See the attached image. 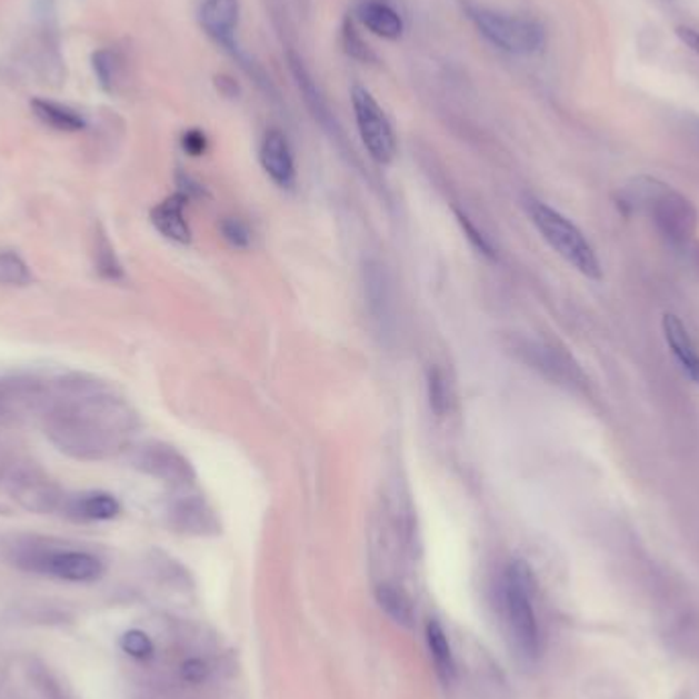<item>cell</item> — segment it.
Segmentation results:
<instances>
[{
	"label": "cell",
	"instance_id": "cell-13",
	"mask_svg": "<svg viewBox=\"0 0 699 699\" xmlns=\"http://www.w3.org/2000/svg\"><path fill=\"white\" fill-rule=\"evenodd\" d=\"M662 336L665 342L671 348V355L679 362L681 370L691 381L699 385V350L691 333L686 328L679 316L665 313L661 319Z\"/></svg>",
	"mask_w": 699,
	"mask_h": 699
},
{
	"label": "cell",
	"instance_id": "cell-19",
	"mask_svg": "<svg viewBox=\"0 0 699 699\" xmlns=\"http://www.w3.org/2000/svg\"><path fill=\"white\" fill-rule=\"evenodd\" d=\"M377 603L395 623L409 628L416 618V608L413 601L407 596L403 587L395 586V583H381L375 591Z\"/></svg>",
	"mask_w": 699,
	"mask_h": 699
},
{
	"label": "cell",
	"instance_id": "cell-33",
	"mask_svg": "<svg viewBox=\"0 0 699 699\" xmlns=\"http://www.w3.org/2000/svg\"><path fill=\"white\" fill-rule=\"evenodd\" d=\"M675 33H677V38L686 43L689 50L699 56V31L691 29V27H677Z\"/></svg>",
	"mask_w": 699,
	"mask_h": 699
},
{
	"label": "cell",
	"instance_id": "cell-11",
	"mask_svg": "<svg viewBox=\"0 0 699 699\" xmlns=\"http://www.w3.org/2000/svg\"><path fill=\"white\" fill-rule=\"evenodd\" d=\"M260 164L264 168L268 179L279 184L280 189L293 187L297 179L293 150L280 129H268L260 146Z\"/></svg>",
	"mask_w": 699,
	"mask_h": 699
},
{
	"label": "cell",
	"instance_id": "cell-30",
	"mask_svg": "<svg viewBox=\"0 0 699 699\" xmlns=\"http://www.w3.org/2000/svg\"><path fill=\"white\" fill-rule=\"evenodd\" d=\"M209 673H211L209 665H207L203 659H197V657H194V659H187V661L182 662V669H180L182 679L189 681V683H194V686L207 681Z\"/></svg>",
	"mask_w": 699,
	"mask_h": 699
},
{
	"label": "cell",
	"instance_id": "cell-24",
	"mask_svg": "<svg viewBox=\"0 0 699 699\" xmlns=\"http://www.w3.org/2000/svg\"><path fill=\"white\" fill-rule=\"evenodd\" d=\"M33 274L26 260L11 250L0 252V284L4 287H27L31 284Z\"/></svg>",
	"mask_w": 699,
	"mask_h": 699
},
{
	"label": "cell",
	"instance_id": "cell-31",
	"mask_svg": "<svg viewBox=\"0 0 699 699\" xmlns=\"http://www.w3.org/2000/svg\"><path fill=\"white\" fill-rule=\"evenodd\" d=\"M207 146H209V141L201 129H189L182 133L184 152L191 153V156H203L207 152Z\"/></svg>",
	"mask_w": 699,
	"mask_h": 699
},
{
	"label": "cell",
	"instance_id": "cell-20",
	"mask_svg": "<svg viewBox=\"0 0 699 699\" xmlns=\"http://www.w3.org/2000/svg\"><path fill=\"white\" fill-rule=\"evenodd\" d=\"M31 109H33V113H36L39 121L50 126L51 129L74 133V131H82V129L87 128V121L74 109L64 107L60 102L36 99V101H31Z\"/></svg>",
	"mask_w": 699,
	"mask_h": 699
},
{
	"label": "cell",
	"instance_id": "cell-26",
	"mask_svg": "<svg viewBox=\"0 0 699 699\" xmlns=\"http://www.w3.org/2000/svg\"><path fill=\"white\" fill-rule=\"evenodd\" d=\"M428 399L436 418H445L446 411L450 409V387L445 372L438 367L428 370Z\"/></svg>",
	"mask_w": 699,
	"mask_h": 699
},
{
	"label": "cell",
	"instance_id": "cell-14",
	"mask_svg": "<svg viewBox=\"0 0 699 699\" xmlns=\"http://www.w3.org/2000/svg\"><path fill=\"white\" fill-rule=\"evenodd\" d=\"M62 511L72 520L109 521L121 513V506L111 493L87 491L80 496H66Z\"/></svg>",
	"mask_w": 699,
	"mask_h": 699
},
{
	"label": "cell",
	"instance_id": "cell-32",
	"mask_svg": "<svg viewBox=\"0 0 699 699\" xmlns=\"http://www.w3.org/2000/svg\"><path fill=\"white\" fill-rule=\"evenodd\" d=\"M458 221H460V226L465 228V231L469 233V240H471L485 256H493V248H491V243L487 242V238H485L483 233H479L477 228L472 226L471 221H469V217L458 216Z\"/></svg>",
	"mask_w": 699,
	"mask_h": 699
},
{
	"label": "cell",
	"instance_id": "cell-18",
	"mask_svg": "<svg viewBox=\"0 0 699 699\" xmlns=\"http://www.w3.org/2000/svg\"><path fill=\"white\" fill-rule=\"evenodd\" d=\"M426 640H428V649L432 657L436 675L440 677V681L445 686H452L457 679V661H455V652L450 647V640L446 635L442 623L438 620H430L426 626Z\"/></svg>",
	"mask_w": 699,
	"mask_h": 699
},
{
	"label": "cell",
	"instance_id": "cell-15",
	"mask_svg": "<svg viewBox=\"0 0 699 699\" xmlns=\"http://www.w3.org/2000/svg\"><path fill=\"white\" fill-rule=\"evenodd\" d=\"M187 201H189V197L184 192H177V194L164 199L162 203L156 204L152 213H150L153 228L158 229L170 242H191V228L184 219Z\"/></svg>",
	"mask_w": 699,
	"mask_h": 699
},
{
	"label": "cell",
	"instance_id": "cell-22",
	"mask_svg": "<svg viewBox=\"0 0 699 699\" xmlns=\"http://www.w3.org/2000/svg\"><path fill=\"white\" fill-rule=\"evenodd\" d=\"M94 267L102 279L123 280L126 277L123 267L114 254L113 243L109 242L102 228L97 229V233H94Z\"/></svg>",
	"mask_w": 699,
	"mask_h": 699
},
{
	"label": "cell",
	"instance_id": "cell-17",
	"mask_svg": "<svg viewBox=\"0 0 699 699\" xmlns=\"http://www.w3.org/2000/svg\"><path fill=\"white\" fill-rule=\"evenodd\" d=\"M360 23L377 38L399 39L403 36V19L387 0H365L358 4Z\"/></svg>",
	"mask_w": 699,
	"mask_h": 699
},
{
	"label": "cell",
	"instance_id": "cell-6",
	"mask_svg": "<svg viewBox=\"0 0 699 699\" xmlns=\"http://www.w3.org/2000/svg\"><path fill=\"white\" fill-rule=\"evenodd\" d=\"M0 485L7 489V493L13 497L19 506L48 513L58 511L64 506L66 493L51 481L38 465L29 460H9L0 465Z\"/></svg>",
	"mask_w": 699,
	"mask_h": 699
},
{
	"label": "cell",
	"instance_id": "cell-16",
	"mask_svg": "<svg viewBox=\"0 0 699 699\" xmlns=\"http://www.w3.org/2000/svg\"><path fill=\"white\" fill-rule=\"evenodd\" d=\"M240 19V2L238 0H204L201 7V26L209 38L217 43L231 46L233 33Z\"/></svg>",
	"mask_w": 699,
	"mask_h": 699
},
{
	"label": "cell",
	"instance_id": "cell-25",
	"mask_svg": "<svg viewBox=\"0 0 699 699\" xmlns=\"http://www.w3.org/2000/svg\"><path fill=\"white\" fill-rule=\"evenodd\" d=\"M92 68L99 78V84L107 92H114L121 78V58L113 50H99L92 56Z\"/></svg>",
	"mask_w": 699,
	"mask_h": 699
},
{
	"label": "cell",
	"instance_id": "cell-1",
	"mask_svg": "<svg viewBox=\"0 0 699 699\" xmlns=\"http://www.w3.org/2000/svg\"><path fill=\"white\" fill-rule=\"evenodd\" d=\"M46 436L77 460H107L128 448L138 416L109 382L70 372L48 382L41 409Z\"/></svg>",
	"mask_w": 699,
	"mask_h": 699
},
{
	"label": "cell",
	"instance_id": "cell-9",
	"mask_svg": "<svg viewBox=\"0 0 699 699\" xmlns=\"http://www.w3.org/2000/svg\"><path fill=\"white\" fill-rule=\"evenodd\" d=\"M23 559L29 562L31 569L51 575L56 579L70 581V583H90L101 577L104 567L102 560L84 550H43L31 548Z\"/></svg>",
	"mask_w": 699,
	"mask_h": 699
},
{
	"label": "cell",
	"instance_id": "cell-12",
	"mask_svg": "<svg viewBox=\"0 0 699 699\" xmlns=\"http://www.w3.org/2000/svg\"><path fill=\"white\" fill-rule=\"evenodd\" d=\"M516 352H520L521 358L532 365L535 369L542 370L547 377L555 381L569 382L579 377L577 365H572L571 358L562 355L557 348L540 342H523L513 346Z\"/></svg>",
	"mask_w": 699,
	"mask_h": 699
},
{
	"label": "cell",
	"instance_id": "cell-28",
	"mask_svg": "<svg viewBox=\"0 0 699 699\" xmlns=\"http://www.w3.org/2000/svg\"><path fill=\"white\" fill-rule=\"evenodd\" d=\"M123 652H128L129 657L133 659H150L153 655V642L150 636L146 635L143 630H128L126 635L121 636L119 640Z\"/></svg>",
	"mask_w": 699,
	"mask_h": 699
},
{
	"label": "cell",
	"instance_id": "cell-7",
	"mask_svg": "<svg viewBox=\"0 0 699 699\" xmlns=\"http://www.w3.org/2000/svg\"><path fill=\"white\" fill-rule=\"evenodd\" d=\"M48 381L29 372L0 375V432H9L23 421L41 416Z\"/></svg>",
	"mask_w": 699,
	"mask_h": 699
},
{
	"label": "cell",
	"instance_id": "cell-2",
	"mask_svg": "<svg viewBox=\"0 0 699 699\" xmlns=\"http://www.w3.org/2000/svg\"><path fill=\"white\" fill-rule=\"evenodd\" d=\"M623 211H638L649 217L662 240L677 250H687L698 233L699 216L696 204L683 192L652 177L632 179L618 199Z\"/></svg>",
	"mask_w": 699,
	"mask_h": 699
},
{
	"label": "cell",
	"instance_id": "cell-23",
	"mask_svg": "<svg viewBox=\"0 0 699 699\" xmlns=\"http://www.w3.org/2000/svg\"><path fill=\"white\" fill-rule=\"evenodd\" d=\"M172 518L182 530L203 532L211 516L204 511V506L199 499H180L172 508Z\"/></svg>",
	"mask_w": 699,
	"mask_h": 699
},
{
	"label": "cell",
	"instance_id": "cell-3",
	"mask_svg": "<svg viewBox=\"0 0 699 699\" xmlns=\"http://www.w3.org/2000/svg\"><path fill=\"white\" fill-rule=\"evenodd\" d=\"M535 572L523 560H513L501 583V603L513 647L523 659L535 661L542 650V632L535 608Z\"/></svg>",
	"mask_w": 699,
	"mask_h": 699
},
{
	"label": "cell",
	"instance_id": "cell-5",
	"mask_svg": "<svg viewBox=\"0 0 699 699\" xmlns=\"http://www.w3.org/2000/svg\"><path fill=\"white\" fill-rule=\"evenodd\" d=\"M462 11L487 41L513 56H530L542 50L547 36L545 27L532 17L501 13L472 0H462Z\"/></svg>",
	"mask_w": 699,
	"mask_h": 699
},
{
	"label": "cell",
	"instance_id": "cell-8",
	"mask_svg": "<svg viewBox=\"0 0 699 699\" xmlns=\"http://www.w3.org/2000/svg\"><path fill=\"white\" fill-rule=\"evenodd\" d=\"M352 107L357 117L358 133L370 158L379 164H391L397 153V140L391 121L381 104L362 87L352 89Z\"/></svg>",
	"mask_w": 699,
	"mask_h": 699
},
{
	"label": "cell",
	"instance_id": "cell-10",
	"mask_svg": "<svg viewBox=\"0 0 699 699\" xmlns=\"http://www.w3.org/2000/svg\"><path fill=\"white\" fill-rule=\"evenodd\" d=\"M133 467L174 487H187L194 479L191 462L174 446L148 442L133 452Z\"/></svg>",
	"mask_w": 699,
	"mask_h": 699
},
{
	"label": "cell",
	"instance_id": "cell-4",
	"mask_svg": "<svg viewBox=\"0 0 699 699\" xmlns=\"http://www.w3.org/2000/svg\"><path fill=\"white\" fill-rule=\"evenodd\" d=\"M528 216L532 219L535 228L540 231V236L560 258H565L587 279H601V262L593 246L569 217L562 216L550 204L536 201V199L528 201Z\"/></svg>",
	"mask_w": 699,
	"mask_h": 699
},
{
	"label": "cell",
	"instance_id": "cell-27",
	"mask_svg": "<svg viewBox=\"0 0 699 699\" xmlns=\"http://www.w3.org/2000/svg\"><path fill=\"white\" fill-rule=\"evenodd\" d=\"M342 46L346 53H348L350 58L358 60V62H367V64L375 62V53L370 51L369 46L358 36L357 29H355L350 19L343 21Z\"/></svg>",
	"mask_w": 699,
	"mask_h": 699
},
{
	"label": "cell",
	"instance_id": "cell-29",
	"mask_svg": "<svg viewBox=\"0 0 699 699\" xmlns=\"http://www.w3.org/2000/svg\"><path fill=\"white\" fill-rule=\"evenodd\" d=\"M221 233H223V238H226L233 248H240V250L248 248L250 240H252L250 229H248V226L243 223L242 219H238V217H226V219L221 221Z\"/></svg>",
	"mask_w": 699,
	"mask_h": 699
},
{
	"label": "cell",
	"instance_id": "cell-34",
	"mask_svg": "<svg viewBox=\"0 0 699 699\" xmlns=\"http://www.w3.org/2000/svg\"><path fill=\"white\" fill-rule=\"evenodd\" d=\"M216 87L223 97H236L240 92L238 82L233 78L226 77V74L216 78Z\"/></svg>",
	"mask_w": 699,
	"mask_h": 699
},
{
	"label": "cell",
	"instance_id": "cell-21",
	"mask_svg": "<svg viewBox=\"0 0 699 699\" xmlns=\"http://www.w3.org/2000/svg\"><path fill=\"white\" fill-rule=\"evenodd\" d=\"M367 291H369V303L372 311L379 319L389 318V306H391V291L387 274L381 264H369L367 268Z\"/></svg>",
	"mask_w": 699,
	"mask_h": 699
}]
</instances>
